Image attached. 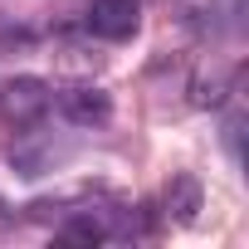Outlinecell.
I'll use <instances>...</instances> for the list:
<instances>
[{
	"label": "cell",
	"instance_id": "cell-5",
	"mask_svg": "<svg viewBox=\"0 0 249 249\" xmlns=\"http://www.w3.org/2000/svg\"><path fill=\"white\" fill-rule=\"evenodd\" d=\"M230 88H234V78H230L225 69H200V73L191 78L186 98H191V107L215 112V107H225V103H230Z\"/></svg>",
	"mask_w": 249,
	"mask_h": 249
},
{
	"label": "cell",
	"instance_id": "cell-7",
	"mask_svg": "<svg viewBox=\"0 0 249 249\" xmlns=\"http://www.w3.org/2000/svg\"><path fill=\"white\" fill-rule=\"evenodd\" d=\"M10 225H15V210H10V200H5V196H0V230H10Z\"/></svg>",
	"mask_w": 249,
	"mask_h": 249
},
{
	"label": "cell",
	"instance_id": "cell-4",
	"mask_svg": "<svg viewBox=\"0 0 249 249\" xmlns=\"http://www.w3.org/2000/svg\"><path fill=\"white\" fill-rule=\"evenodd\" d=\"M54 239H64V244H107L112 239V210H93V205L69 210L59 220Z\"/></svg>",
	"mask_w": 249,
	"mask_h": 249
},
{
	"label": "cell",
	"instance_id": "cell-1",
	"mask_svg": "<svg viewBox=\"0 0 249 249\" xmlns=\"http://www.w3.org/2000/svg\"><path fill=\"white\" fill-rule=\"evenodd\" d=\"M49 98H54V88L39 73H15L0 83V122L5 127H35L49 112Z\"/></svg>",
	"mask_w": 249,
	"mask_h": 249
},
{
	"label": "cell",
	"instance_id": "cell-2",
	"mask_svg": "<svg viewBox=\"0 0 249 249\" xmlns=\"http://www.w3.org/2000/svg\"><path fill=\"white\" fill-rule=\"evenodd\" d=\"M49 103L64 112V122H73V127H103L112 117V98L98 83H64Z\"/></svg>",
	"mask_w": 249,
	"mask_h": 249
},
{
	"label": "cell",
	"instance_id": "cell-3",
	"mask_svg": "<svg viewBox=\"0 0 249 249\" xmlns=\"http://www.w3.org/2000/svg\"><path fill=\"white\" fill-rule=\"evenodd\" d=\"M137 20H142V5L137 0H93L88 5V30L98 39H132L137 35Z\"/></svg>",
	"mask_w": 249,
	"mask_h": 249
},
{
	"label": "cell",
	"instance_id": "cell-6",
	"mask_svg": "<svg viewBox=\"0 0 249 249\" xmlns=\"http://www.w3.org/2000/svg\"><path fill=\"white\" fill-rule=\"evenodd\" d=\"M166 215L176 225H191L200 215V181L196 176H171V186H166Z\"/></svg>",
	"mask_w": 249,
	"mask_h": 249
}]
</instances>
